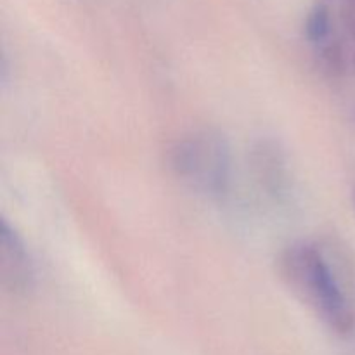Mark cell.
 Listing matches in <instances>:
<instances>
[{
	"mask_svg": "<svg viewBox=\"0 0 355 355\" xmlns=\"http://www.w3.org/2000/svg\"><path fill=\"white\" fill-rule=\"evenodd\" d=\"M0 284L10 295H26L35 284V266L19 232L0 220Z\"/></svg>",
	"mask_w": 355,
	"mask_h": 355,
	"instance_id": "277c9868",
	"label": "cell"
},
{
	"mask_svg": "<svg viewBox=\"0 0 355 355\" xmlns=\"http://www.w3.org/2000/svg\"><path fill=\"white\" fill-rule=\"evenodd\" d=\"M286 290L322 324L340 336L354 329V312L324 252L312 241H295L276 260Z\"/></svg>",
	"mask_w": 355,
	"mask_h": 355,
	"instance_id": "6da1fadb",
	"label": "cell"
},
{
	"mask_svg": "<svg viewBox=\"0 0 355 355\" xmlns=\"http://www.w3.org/2000/svg\"><path fill=\"white\" fill-rule=\"evenodd\" d=\"M250 168L260 189L274 201H284L291 191V170L283 146L262 137L250 149Z\"/></svg>",
	"mask_w": 355,
	"mask_h": 355,
	"instance_id": "3957f363",
	"label": "cell"
},
{
	"mask_svg": "<svg viewBox=\"0 0 355 355\" xmlns=\"http://www.w3.org/2000/svg\"><path fill=\"white\" fill-rule=\"evenodd\" d=\"M168 168L191 191L218 200L229 193L232 177L231 146L224 134L201 128L184 134L168 149Z\"/></svg>",
	"mask_w": 355,
	"mask_h": 355,
	"instance_id": "7a4b0ae2",
	"label": "cell"
},
{
	"mask_svg": "<svg viewBox=\"0 0 355 355\" xmlns=\"http://www.w3.org/2000/svg\"><path fill=\"white\" fill-rule=\"evenodd\" d=\"M352 205H354V210H355V189L352 191Z\"/></svg>",
	"mask_w": 355,
	"mask_h": 355,
	"instance_id": "5b68a950",
	"label": "cell"
}]
</instances>
